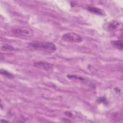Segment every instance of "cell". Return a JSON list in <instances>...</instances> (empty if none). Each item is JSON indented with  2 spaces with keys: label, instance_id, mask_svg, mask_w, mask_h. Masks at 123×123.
<instances>
[{
  "label": "cell",
  "instance_id": "obj_1",
  "mask_svg": "<svg viewBox=\"0 0 123 123\" xmlns=\"http://www.w3.org/2000/svg\"><path fill=\"white\" fill-rule=\"evenodd\" d=\"M28 47L31 50L46 54L52 53L57 49L56 45L49 41H34L29 43Z\"/></svg>",
  "mask_w": 123,
  "mask_h": 123
},
{
  "label": "cell",
  "instance_id": "obj_2",
  "mask_svg": "<svg viewBox=\"0 0 123 123\" xmlns=\"http://www.w3.org/2000/svg\"><path fill=\"white\" fill-rule=\"evenodd\" d=\"M12 32L15 36L23 38H28L33 36L32 29L28 27H15L12 29Z\"/></svg>",
  "mask_w": 123,
  "mask_h": 123
},
{
  "label": "cell",
  "instance_id": "obj_3",
  "mask_svg": "<svg viewBox=\"0 0 123 123\" xmlns=\"http://www.w3.org/2000/svg\"><path fill=\"white\" fill-rule=\"evenodd\" d=\"M62 38L64 41L70 43H80L83 41L82 37L74 32L66 33L62 36Z\"/></svg>",
  "mask_w": 123,
  "mask_h": 123
},
{
  "label": "cell",
  "instance_id": "obj_4",
  "mask_svg": "<svg viewBox=\"0 0 123 123\" xmlns=\"http://www.w3.org/2000/svg\"><path fill=\"white\" fill-rule=\"evenodd\" d=\"M34 66L41 70L50 72L53 70V65L45 61H37L34 63Z\"/></svg>",
  "mask_w": 123,
  "mask_h": 123
},
{
  "label": "cell",
  "instance_id": "obj_5",
  "mask_svg": "<svg viewBox=\"0 0 123 123\" xmlns=\"http://www.w3.org/2000/svg\"><path fill=\"white\" fill-rule=\"evenodd\" d=\"M120 25V23L116 21H112L108 23L107 28L109 31H113L116 29Z\"/></svg>",
  "mask_w": 123,
  "mask_h": 123
},
{
  "label": "cell",
  "instance_id": "obj_6",
  "mask_svg": "<svg viewBox=\"0 0 123 123\" xmlns=\"http://www.w3.org/2000/svg\"><path fill=\"white\" fill-rule=\"evenodd\" d=\"M87 10L93 13L94 14H97V15H103L104 14V13L103 11L99 8L96 7H88L87 8Z\"/></svg>",
  "mask_w": 123,
  "mask_h": 123
},
{
  "label": "cell",
  "instance_id": "obj_7",
  "mask_svg": "<svg viewBox=\"0 0 123 123\" xmlns=\"http://www.w3.org/2000/svg\"><path fill=\"white\" fill-rule=\"evenodd\" d=\"M112 44L113 45V46L115 47L116 48L120 50H122L123 49V41L121 40H115V41H112L111 42Z\"/></svg>",
  "mask_w": 123,
  "mask_h": 123
},
{
  "label": "cell",
  "instance_id": "obj_8",
  "mask_svg": "<svg viewBox=\"0 0 123 123\" xmlns=\"http://www.w3.org/2000/svg\"><path fill=\"white\" fill-rule=\"evenodd\" d=\"M1 50L5 51H11L14 50L15 49L11 45L9 44H4L1 47Z\"/></svg>",
  "mask_w": 123,
  "mask_h": 123
},
{
  "label": "cell",
  "instance_id": "obj_9",
  "mask_svg": "<svg viewBox=\"0 0 123 123\" xmlns=\"http://www.w3.org/2000/svg\"><path fill=\"white\" fill-rule=\"evenodd\" d=\"M0 74L8 78H13V75L11 73H10V72L7 71L6 70L1 69L0 70Z\"/></svg>",
  "mask_w": 123,
  "mask_h": 123
}]
</instances>
